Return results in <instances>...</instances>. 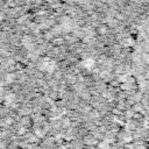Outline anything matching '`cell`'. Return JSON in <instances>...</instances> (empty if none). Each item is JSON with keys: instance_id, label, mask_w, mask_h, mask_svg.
<instances>
[{"instance_id": "1", "label": "cell", "mask_w": 149, "mask_h": 149, "mask_svg": "<svg viewBox=\"0 0 149 149\" xmlns=\"http://www.w3.org/2000/svg\"><path fill=\"white\" fill-rule=\"evenodd\" d=\"M83 64H84V68L87 69V70H92V69L95 66V62H94L92 58H86V59H84Z\"/></svg>"}, {"instance_id": "2", "label": "cell", "mask_w": 149, "mask_h": 149, "mask_svg": "<svg viewBox=\"0 0 149 149\" xmlns=\"http://www.w3.org/2000/svg\"><path fill=\"white\" fill-rule=\"evenodd\" d=\"M97 31H98V34L99 35H102V34H106L107 33V27L104 24V26H99L98 27V29H97Z\"/></svg>"}, {"instance_id": "3", "label": "cell", "mask_w": 149, "mask_h": 149, "mask_svg": "<svg viewBox=\"0 0 149 149\" xmlns=\"http://www.w3.org/2000/svg\"><path fill=\"white\" fill-rule=\"evenodd\" d=\"M47 1H51V0H47Z\"/></svg>"}]
</instances>
